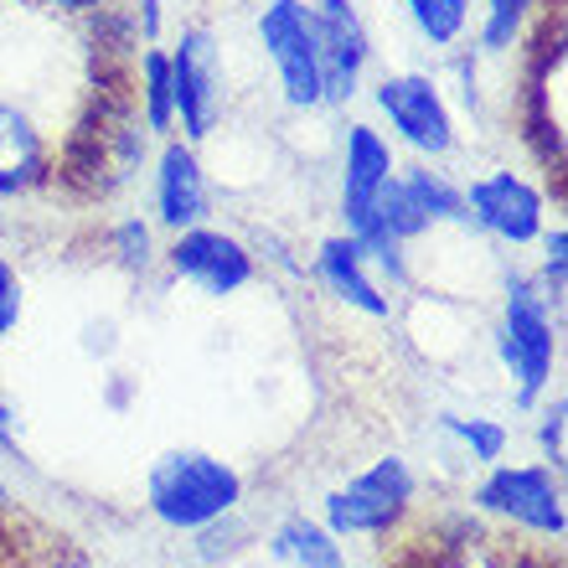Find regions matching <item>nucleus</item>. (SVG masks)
<instances>
[{"mask_svg": "<svg viewBox=\"0 0 568 568\" xmlns=\"http://www.w3.org/2000/svg\"><path fill=\"white\" fill-rule=\"evenodd\" d=\"M558 315L527 270L501 274V315H496V357L511 377V404L538 408L554 388L558 367Z\"/></svg>", "mask_w": 568, "mask_h": 568, "instance_id": "nucleus-1", "label": "nucleus"}, {"mask_svg": "<svg viewBox=\"0 0 568 568\" xmlns=\"http://www.w3.org/2000/svg\"><path fill=\"white\" fill-rule=\"evenodd\" d=\"M243 501V476L207 449H171L150 465L145 507L171 532H202L233 517Z\"/></svg>", "mask_w": 568, "mask_h": 568, "instance_id": "nucleus-2", "label": "nucleus"}, {"mask_svg": "<svg viewBox=\"0 0 568 568\" xmlns=\"http://www.w3.org/2000/svg\"><path fill=\"white\" fill-rule=\"evenodd\" d=\"M367 99H373L377 120L388 124L383 135L404 145L414 161L445 165L460 150V114L449 109V89L424 68L383 73L377 83H367Z\"/></svg>", "mask_w": 568, "mask_h": 568, "instance_id": "nucleus-3", "label": "nucleus"}, {"mask_svg": "<svg viewBox=\"0 0 568 568\" xmlns=\"http://www.w3.org/2000/svg\"><path fill=\"white\" fill-rule=\"evenodd\" d=\"M171 62V99H176V130L192 145H207L227 120V58L212 21H186L165 47Z\"/></svg>", "mask_w": 568, "mask_h": 568, "instance_id": "nucleus-4", "label": "nucleus"}, {"mask_svg": "<svg viewBox=\"0 0 568 568\" xmlns=\"http://www.w3.org/2000/svg\"><path fill=\"white\" fill-rule=\"evenodd\" d=\"M254 42L264 52L280 89V104L295 114H321L326 109V83H321V47H315L311 0H258Z\"/></svg>", "mask_w": 568, "mask_h": 568, "instance_id": "nucleus-5", "label": "nucleus"}, {"mask_svg": "<svg viewBox=\"0 0 568 568\" xmlns=\"http://www.w3.org/2000/svg\"><path fill=\"white\" fill-rule=\"evenodd\" d=\"M465 192V227H476L480 239L501 243L511 254H523L538 243L548 227V186L532 181L527 171L511 165H486L470 181H460Z\"/></svg>", "mask_w": 568, "mask_h": 568, "instance_id": "nucleus-6", "label": "nucleus"}, {"mask_svg": "<svg viewBox=\"0 0 568 568\" xmlns=\"http://www.w3.org/2000/svg\"><path fill=\"white\" fill-rule=\"evenodd\" d=\"M419 496V476L404 455H383L362 476L326 496V527L336 538H388Z\"/></svg>", "mask_w": 568, "mask_h": 568, "instance_id": "nucleus-7", "label": "nucleus"}, {"mask_svg": "<svg viewBox=\"0 0 568 568\" xmlns=\"http://www.w3.org/2000/svg\"><path fill=\"white\" fill-rule=\"evenodd\" d=\"M315 47H321V83H326V109H346L367 93L377 62L373 21L362 0H311Z\"/></svg>", "mask_w": 568, "mask_h": 568, "instance_id": "nucleus-8", "label": "nucleus"}, {"mask_svg": "<svg viewBox=\"0 0 568 568\" xmlns=\"http://www.w3.org/2000/svg\"><path fill=\"white\" fill-rule=\"evenodd\" d=\"M161 264L176 274L181 284H196V290L212 300L243 295V290L258 280V258H254V248H248V239H239L233 227H217L212 217L171 233V243L161 248Z\"/></svg>", "mask_w": 568, "mask_h": 568, "instance_id": "nucleus-9", "label": "nucleus"}, {"mask_svg": "<svg viewBox=\"0 0 568 568\" xmlns=\"http://www.w3.org/2000/svg\"><path fill=\"white\" fill-rule=\"evenodd\" d=\"M470 501L501 523L538 532V538L558 542L568 532L564 486H558V470H548V465H486V480L470 491Z\"/></svg>", "mask_w": 568, "mask_h": 568, "instance_id": "nucleus-10", "label": "nucleus"}, {"mask_svg": "<svg viewBox=\"0 0 568 568\" xmlns=\"http://www.w3.org/2000/svg\"><path fill=\"white\" fill-rule=\"evenodd\" d=\"M398 165H404L398 145L383 135V124L373 120L342 124V165H336V217H342V233H352V239L373 233V202Z\"/></svg>", "mask_w": 568, "mask_h": 568, "instance_id": "nucleus-11", "label": "nucleus"}, {"mask_svg": "<svg viewBox=\"0 0 568 568\" xmlns=\"http://www.w3.org/2000/svg\"><path fill=\"white\" fill-rule=\"evenodd\" d=\"M212 217V176L202 165V150L181 135L155 140L150 155V223L161 233H181Z\"/></svg>", "mask_w": 568, "mask_h": 568, "instance_id": "nucleus-12", "label": "nucleus"}, {"mask_svg": "<svg viewBox=\"0 0 568 568\" xmlns=\"http://www.w3.org/2000/svg\"><path fill=\"white\" fill-rule=\"evenodd\" d=\"M58 176V155L31 104L0 93V202H27Z\"/></svg>", "mask_w": 568, "mask_h": 568, "instance_id": "nucleus-13", "label": "nucleus"}, {"mask_svg": "<svg viewBox=\"0 0 568 568\" xmlns=\"http://www.w3.org/2000/svg\"><path fill=\"white\" fill-rule=\"evenodd\" d=\"M311 280L326 290L336 305L367 315V321H388L393 315V290L373 274L362 243L352 233H326L311 254Z\"/></svg>", "mask_w": 568, "mask_h": 568, "instance_id": "nucleus-14", "label": "nucleus"}, {"mask_svg": "<svg viewBox=\"0 0 568 568\" xmlns=\"http://www.w3.org/2000/svg\"><path fill=\"white\" fill-rule=\"evenodd\" d=\"M542 16H548V0H476L470 47H476L486 62H501L532 42V31H538Z\"/></svg>", "mask_w": 568, "mask_h": 568, "instance_id": "nucleus-15", "label": "nucleus"}, {"mask_svg": "<svg viewBox=\"0 0 568 568\" xmlns=\"http://www.w3.org/2000/svg\"><path fill=\"white\" fill-rule=\"evenodd\" d=\"M130 109L155 140L176 135V99H171V62L165 47H135L130 52Z\"/></svg>", "mask_w": 568, "mask_h": 568, "instance_id": "nucleus-16", "label": "nucleus"}, {"mask_svg": "<svg viewBox=\"0 0 568 568\" xmlns=\"http://www.w3.org/2000/svg\"><path fill=\"white\" fill-rule=\"evenodd\" d=\"M414 42L434 58H445L455 47L470 42V27H476V0H398Z\"/></svg>", "mask_w": 568, "mask_h": 568, "instance_id": "nucleus-17", "label": "nucleus"}, {"mask_svg": "<svg viewBox=\"0 0 568 568\" xmlns=\"http://www.w3.org/2000/svg\"><path fill=\"white\" fill-rule=\"evenodd\" d=\"M398 181H404L408 202L419 207V217L429 227H465V192L445 165L408 161V165H398Z\"/></svg>", "mask_w": 568, "mask_h": 568, "instance_id": "nucleus-18", "label": "nucleus"}, {"mask_svg": "<svg viewBox=\"0 0 568 568\" xmlns=\"http://www.w3.org/2000/svg\"><path fill=\"white\" fill-rule=\"evenodd\" d=\"M270 554L290 568H346L342 538L326 523H311V517H284L270 538Z\"/></svg>", "mask_w": 568, "mask_h": 568, "instance_id": "nucleus-19", "label": "nucleus"}, {"mask_svg": "<svg viewBox=\"0 0 568 568\" xmlns=\"http://www.w3.org/2000/svg\"><path fill=\"white\" fill-rule=\"evenodd\" d=\"M155 233H161V227L150 223V217L124 212V217L109 223L104 248H109V258H114L124 274H150L155 264H161V239H155Z\"/></svg>", "mask_w": 568, "mask_h": 568, "instance_id": "nucleus-20", "label": "nucleus"}, {"mask_svg": "<svg viewBox=\"0 0 568 568\" xmlns=\"http://www.w3.org/2000/svg\"><path fill=\"white\" fill-rule=\"evenodd\" d=\"M439 429L455 439V445L465 449V460L470 465H496L501 455H507L511 445V429L496 419H480V414H470V419H460V414H445L439 419Z\"/></svg>", "mask_w": 568, "mask_h": 568, "instance_id": "nucleus-21", "label": "nucleus"}, {"mask_svg": "<svg viewBox=\"0 0 568 568\" xmlns=\"http://www.w3.org/2000/svg\"><path fill=\"white\" fill-rule=\"evenodd\" d=\"M532 248H538V270H532V280H538V290L548 295V305L564 311V295H568V227L554 217V223L538 233Z\"/></svg>", "mask_w": 568, "mask_h": 568, "instance_id": "nucleus-22", "label": "nucleus"}, {"mask_svg": "<svg viewBox=\"0 0 568 568\" xmlns=\"http://www.w3.org/2000/svg\"><path fill=\"white\" fill-rule=\"evenodd\" d=\"M564 419H568V398L554 393L548 404L538 408V449L548 470H564Z\"/></svg>", "mask_w": 568, "mask_h": 568, "instance_id": "nucleus-23", "label": "nucleus"}, {"mask_svg": "<svg viewBox=\"0 0 568 568\" xmlns=\"http://www.w3.org/2000/svg\"><path fill=\"white\" fill-rule=\"evenodd\" d=\"M21 315H27V284L16 274V264L0 254V342H11L16 326H21Z\"/></svg>", "mask_w": 568, "mask_h": 568, "instance_id": "nucleus-24", "label": "nucleus"}, {"mask_svg": "<svg viewBox=\"0 0 568 568\" xmlns=\"http://www.w3.org/2000/svg\"><path fill=\"white\" fill-rule=\"evenodd\" d=\"M130 31L135 47H165V0H130Z\"/></svg>", "mask_w": 568, "mask_h": 568, "instance_id": "nucleus-25", "label": "nucleus"}, {"mask_svg": "<svg viewBox=\"0 0 568 568\" xmlns=\"http://www.w3.org/2000/svg\"><path fill=\"white\" fill-rule=\"evenodd\" d=\"M31 11H47V16H62V21H93V16L114 11L120 0H27Z\"/></svg>", "mask_w": 568, "mask_h": 568, "instance_id": "nucleus-26", "label": "nucleus"}, {"mask_svg": "<svg viewBox=\"0 0 568 568\" xmlns=\"http://www.w3.org/2000/svg\"><path fill=\"white\" fill-rule=\"evenodd\" d=\"M11 511V491H6V480H0V517Z\"/></svg>", "mask_w": 568, "mask_h": 568, "instance_id": "nucleus-27", "label": "nucleus"}]
</instances>
